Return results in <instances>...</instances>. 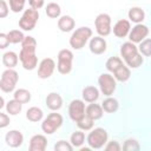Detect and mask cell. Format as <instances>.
<instances>
[{
    "label": "cell",
    "mask_w": 151,
    "mask_h": 151,
    "mask_svg": "<svg viewBox=\"0 0 151 151\" xmlns=\"http://www.w3.org/2000/svg\"><path fill=\"white\" fill-rule=\"evenodd\" d=\"M92 29L87 26H83L73 31V33L70 37V46L73 50H81L87 41L92 38Z\"/></svg>",
    "instance_id": "1"
},
{
    "label": "cell",
    "mask_w": 151,
    "mask_h": 151,
    "mask_svg": "<svg viewBox=\"0 0 151 151\" xmlns=\"http://www.w3.org/2000/svg\"><path fill=\"white\" fill-rule=\"evenodd\" d=\"M109 139L107 131L103 127H96L91 129V132L86 137V142L90 146V149H101Z\"/></svg>",
    "instance_id": "2"
},
{
    "label": "cell",
    "mask_w": 151,
    "mask_h": 151,
    "mask_svg": "<svg viewBox=\"0 0 151 151\" xmlns=\"http://www.w3.org/2000/svg\"><path fill=\"white\" fill-rule=\"evenodd\" d=\"M19 80V74L14 68H6L0 79V90L5 93H9L15 90L17 83Z\"/></svg>",
    "instance_id": "3"
},
{
    "label": "cell",
    "mask_w": 151,
    "mask_h": 151,
    "mask_svg": "<svg viewBox=\"0 0 151 151\" xmlns=\"http://www.w3.org/2000/svg\"><path fill=\"white\" fill-rule=\"evenodd\" d=\"M72 63H73V53L71 50L63 48L58 53V63L57 70L60 74H68L72 71Z\"/></svg>",
    "instance_id": "4"
},
{
    "label": "cell",
    "mask_w": 151,
    "mask_h": 151,
    "mask_svg": "<svg viewBox=\"0 0 151 151\" xmlns=\"http://www.w3.org/2000/svg\"><path fill=\"white\" fill-rule=\"evenodd\" d=\"M64 123V118L60 113L52 112L50 113L41 123V130L46 134H53Z\"/></svg>",
    "instance_id": "5"
},
{
    "label": "cell",
    "mask_w": 151,
    "mask_h": 151,
    "mask_svg": "<svg viewBox=\"0 0 151 151\" xmlns=\"http://www.w3.org/2000/svg\"><path fill=\"white\" fill-rule=\"evenodd\" d=\"M35 50L37 48L21 47L19 52V60L22 67L27 71H32L38 66V57L35 54Z\"/></svg>",
    "instance_id": "6"
},
{
    "label": "cell",
    "mask_w": 151,
    "mask_h": 151,
    "mask_svg": "<svg viewBox=\"0 0 151 151\" xmlns=\"http://www.w3.org/2000/svg\"><path fill=\"white\" fill-rule=\"evenodd\" d=\"M38 19H39V12L37 9H33L29 7L28 9H25L21 18L19 19V27L22 31L29 32V31L35 28Z\"/></svg>",
    "instance_id": "7"
},
{
    "label": "cell",
    "mask_w": 151,
    "mask_h": 151,
    "mask_svg": "<svg viewBox=\"0 0 151 151\" xmlns=\"http://www.w3.org/2000/svg\"><path fill=\"white\" fill-rule=\"evenodd\" d=\"M98 85L100 92L106 97L112 96L117 88V81L114 77L110 73H101L98 77Z\"/></svg>",
    "instance_id": "8"
},
{
    "label": "cell",
    "mask_w": 151,
    "mask_h": 151,
    "mask_svg": "<svg viewBox=\"0 0 151 151\" xmlns=\"http://www.w3.org/2000/svg\"><path fill=\"white\" fill-rule=\"evenodd\" d=\"M94 27L97 33L100 37H107L111 34L112 32V27H111V17L107 13H100L97 15V18L94 19Z\"/></svg>",
    "instance_id": "9"
},
{
    "label": "cell",
    "mask_w": 151,
    "mask_h": 151,
    "mask_svg": "<svg viewBox=\"0 0 151 151\" xmlns=\"http://www.w3.org/2000/svg\"><path fill=\"white\" fill-rule=\"evenodd\" d=\"M129 41L133 44H139L142 40L147 38L149 35V27L144 24H136L129 32Z\"/></svg>",
    "instance_id": "10"
},
{
    "label": "cell",
    "mask_w": 151,
    "mask_h": 151,
    "mask_svg": "<svg viewBox=\"0 0 151 151\" xmlns=\"http://www.w3.org/2000/svg\"><path fill=\"white\" fill-rule=\"evenodd\" d=\"M85 101L83 99H73L68 105V116L76 123L85 116Z\"/></svg>",
    "instance_id": "11"
},
{
    "label": "cell",
    "mask_w": 151,
    "mask_h": 151,
    "mask_svg": "<svg viewBox=\"0 0 151 151\" xmlns=\"http://www.w3.org/2000/svg\"><path fill=\"white\" fill-rule=\"evenodd\" d=\"M55 67H57L55 61L52 58H45V59H42L39 63V66H38V77L40 79H47V78H50L53 74Z\"/></svg>",
    "instance_id": "12"
},
{
    "label": "cell",
    "mask_w": 151,
    "mask_h": 151,
    "mask_svg": "<svg viewBox=\"0 0 151 151\" xmlns=\"http://www.w3.org/2000/svg\"><path fill=\"white\" fill-rule=\"evenodd\" d=\"M88 47H90L91 53H93V54H96V55H100V54H103V53L106 52L107 44H106V40H105L103 37L97 35V37L90 39Z\"/></svg>",
    "instance_id": "13"
},
{
    "label": "cell",
    "mask_w": 151,
    "mask_h": 151,
    "mask_svg": "<svg viewBox=\"0 0 151 151\" xmlns=\"http://www.w3.org/2000/svg\"><path fill=\"white\" fill-rule=\"evenodd\" d=\"M5 142L9 147H19L24 143V136L18 130H11L6 133Z\"/></svg>",
    "instance_id": "14"
},
{
    "label": "cell",
    "mask_w": 151,
    "mask_h": 151,
    "mask_svg": "<svg viewBox=\"0 0 151 151\" xmlns=\"http://www.w3.org/2000/svg\"><path fill=\"white\" fill-rule=\"evenodd\" d=\"M130 29H131V22H130L129 20H126V19H120V20H118V21L114 24L113 28H112L113 34H114L117 38H125V37L129 34Z\"/></svg>",
    "instance_id": "15"
},
{
    "label": "cell",
    "mask_w": 151,
    "mask_h": 151,
    "mask_svg": "<svg viewBox=\"0 0 151 151\" xmlns=\"http://www.w3.org/2000/svg\"><path fill=\"white\" fill-rule=\"evenodd\" d=\"M47 147V138L44 134H34L29 139V151H45Z\"/></svg>",
    "instance_id": "16"
},
{
    "label": "cell",
    "mask_w": 151,
    "mask_h": 151,
    "mask_svg": "<svg viewBox=\"0 0 151 151\" xmlns=\"http://www.w3.org/2000/svg\"><path fill=\"white\" fill-rule=\"evenodd\" d=\"M45 103L51 111H58L63 106V97L58 92H51L47 94Z\"/></svg>",
    "instance_id": "17"
},
{
    "label": "cell",
    "mask_w": 151,
    "mask_h": 151,
    "mask_svg": "<svg viewBox=\"0 0 151 151\" xmlns=\"http://www.w3.org/2000/svg\"><path fill=\"white\" fill-rule=\"evenodd\" d=\"M85 114L87 117H90L92 120H98V119H100L103 117L104 110H103L101 105L96 104V101H94V103H90L85 107Z\"/></svg>",
    "instance_id": "18"
},
{
    "label": "cell",
    "mask_w": 151,
    "mask_h": 151,
    "mask_svg": "<svg viewBox=\"0 0 151 151\" xmlns=\"http://www.w3.org/2000/svg\"><path fill=\"white\" fill-rule=\"evenodd\" d=\"M74 26H76V21H74V19L72 17H70V15H60L58 18V28L61 32H65V33L71 32V31H73Z\"/></svg>",
    "instance_id": "19"
},
{
    "label": "cell",
    "mask_w": 151,
    "mask_h": 151,
    "mask_svg": "<svg viewBox=\"0 0 151 151\" xmlns=\"http://www.w3.org/2000/svg\"><path fill=\"white\" fill-rule=\"evenodd\" d=\"M83 100L86 103H94L99 98V90L96 86H86L81 91Z\"/></svg>",
    "instance_id": "20"
},
{
    "label": "cell",
    "mask_w": 151,
    "mask_h": 151,
    "mask_svg": "<svg viewBox=\"0 0 151 151\" xmlns=\"http://www.w3.org/2000/svg\"><path fill=\"white\" fill-rule=\"evenodd\" d=\"M129 21H132L134 24H142L145 19V12L140 7H131L127 12Z\"/></svg>",
    "instance_id": "21"
},
{
    "label": "cell",
    "mask_w": 151,
    "mask_h": 151,
    "mask_svg": "<svg viewBox=\"0 0 151 151\" xmlns=\"http://www.w3.org/2000/svg\"><path fill=\"white\" fill-rule=\"evenodd\" d=\"M19 63V55L13 51H7L2 55V64L6 68H14Z\"/></svg>",
    "instance_id": "22"
},
{
    "label": "cell",
    "mask_w": 151,
    "mask_h": 151,
    "mask_svg": "<svg viewBox=\"0 0 151 151\" xmlns=\"http://www.w3.org/2000/svg\"><path fill=\"white\" fill-rule=\"evenodd\" d=\"M113 77L116 79V81H120V83H126L130 77H131V70L126 66V65H122L119 66L114 72H113Z\"/></svg>",
    "instance_id": "23"
},
{
    "label": "cell",
    "mask_w": 151,
    "mask_h": 151,
    "mask_svg": "<svg viewBox=\"0 0 151 151\" xmlns=\"http://www.w3.org/2000/svg\"><path fill=\"white\" fill-rule=\"evenodd\" d=\"M101 107H103L104 112H106V113H114L119 109V101L116 98L110 96V97H107L106 99L103 100Z\"/></svg>",
    "instance_id": "24"
},
{
    "label": "cell",
    "mask_w": 151,
    "mask_h": 151,
    "mask_svg": "<svg viewBox=\"0 0 151 151\" xmlns=\"http://www.w3.org/2000/svg\"><path fill=\"white\" fill-rule=\"evenodd\" d=\"M119 52H120V57L123 59H126V58L131 57L132 54L137 53L138 52V48H137L136 44H133L131 41H126V42H124L120 46V51Z\"/></svg>",
    "instance_id": "25"
},
{
    "label": "cell",
    "mask_w": 151,
    "mask_h": 151,
    "mask_svg": "<svg viewBox=\"0 0 151 151\" xmlns=\"http://www.w3.org/2000/svg\"><path fill=\"white\" fill-rule=\"evenodd\" d=\"M26 118L29 120V122H33V123H37V122H40L42 118H44V112L40 107L38 106H32L29 107L27 111H26Z\"/></svg>",
    "instance_id": "26"
},
{
    "label": "cell",
    "mask_w": 151,
    "mask_h": 151,
    "mask_svg": "<svg viewBox=\"0 0 151 151\" xmlns=\"http://www.w3.org/2000/svg\"><path fill=\"white\" fill-rule=\"evenodd\" d=\"M124 61H125V64L127 65L129 68H138L139 66L143 65V63H144V57H143L139 52H137V53L132 54L131 57L124 59Z\"/></svg>",
    "instance_id": "27"
},
{
    "label": "cell",
    "mask_w": 151,
    "mask_h": 151,
    "mask_svg": "<svg viewBox=\"0 0 151 151\" xmlns=\"http://www.w3.org/2000/svg\"><path fill=\"white\" fill-rule=\"evenodd\" d=\"M5 107H6V112L9 114V116H17L21 112L22 110V104L18 100H15L14 98L8 100L6 104H5Z\"/></svg>",
    "instance_id": "28"
},
{
    "label": "cell",
    "mask_w": 151,
    "mask_h": 151,
    "mask_svg": "<svg viewBox=\"0 0 151 151\" xmlns=\"http://www.w3.org/2000/svg\"><path fill=\"white\" fill-rule=\"evenodd\" d=\"M45 13L51 19H58L61 14V8L57 2H50L45 8Z\"/></svg>",
    "instance_id": "29"
},
{
    "label": "cell",
    "mask_w": 151,
    "mask_h": 151,
    "mask_svg": "<svg viewBox=\"0 0 151 151\" xmlns=\"http://www.w3.org/2000/svg\"><path fill=\"white\" fill-rule=\"evenodd\" d=\"M14 99L20 101L21 104H26L31 100V92L26 88H18L14 91V94H13Z\"/></svg>",
    "instance_id": "30"
},
{
    "label": "cell",
    "mask_w": 151,
    "mask_h": 151,
    "mask_svg": "<svg viewBox=\"0 0 151 151\" xmlns=\"http://www.w3.org/2000/svg\"><path fill=\"white\" fill-rule=\"evenodd\" d=\"M70 143L73 147H81L85 143V133L83 131H76L70 137Z\"/></svg>",
    "instance_id": "31"
},
{
    "label": "cell",
    "mask_w": 151,
    "mask_h": 151,
    "mask_svg": "<svg viewBox=\"0 0 151 151\" xmlns=\"http://www.w3.org/2000/svg\"><path fill=\"white\" fill-rule=\"evenodd\" d=\"M124 63H123V60H122V58H119V57H110L107 60H106V63H105V67H106V70L109 71V72H111V73H113L119 66H122Z\"/></svg>",
    "instance_id": "32"
},
{
    "label": "cell",
    "mask_w": 151,
    "mask_h": 151,
    "mask_svg": "<svg viewBox=\"0 0 151 151\" xmlns=\"http://www.w3.org/2000/svg\"><path fill=\"white\" fill-rule=\"evenodd\" d=\"M7 34V38H8V41L9 44H19L22 41V39L25 38L24 35V32L21 29H11Z\"/></svg>",
    "instance_id": "33"
},
{
    "label": "cell",
    "mask_w": 151,
    "mask_h": 151,
    "mask_svg": "<svg viewBox=\"0 0 151 151\" xmlns=\"http://www.w3.org/2000/svg\"><path fill=\"white\" fill-rule=\"evenodd\" d=\"M138 52L143 57H150L151 55V40L149 38H145L139 42V46L137 47Z\"/></svg>",
    "instance_id": "34"
},
{
    "label": "cell",
    "mask_w": 151,
    "mask_h": 151,
    "mask_svg": "<svg viewBox=\"0 0 151 151\" xmlns=\"http://www.w3.org/2000/svg\"><path fill=\"white\" fill-rule=\"evenodd\" d=\"M77 123V126L81 130V131H90L92 127H93V124H94V120H92L90 117H87L86 114L84 117H81Z\"/></svg>",
    "instance_id": "35"
},
{
    "label": "cell",
    "mask_w": 151,
    "mask_h": 151,
    "mask_svg": "<svg viewBox=\"0 0 151 151\" xmlns=\"http://www.w3.org/2000/svg\"><path fill=\"white\" fill-rule=\"evenodd\" d=\"M123 150H125V151H138V150H140V145H139L138 140H136L133 138H129L124 142Z\"/></svg>",
    "instance_id": "36"
},
{
    "label": "cell",
    "mask_w": 151,
    "mask_h": 151,
    "mask_svg": "<svg viewBox=\"0 0 151 151\" xmlns=\"http://www.w3.org/2000/svg\"><path fill=\"white\" fill-rule=\"evenodd\" d=\"M25 4H26V0H9L8 1V7L12 12L19 13L24 9Z\"/></svg>",
    "instance_id": "37"
},
{
    "label": "cell",
    "mask_w": 151,
    "mask_h": 151,
    "mask_svg": "<svg viewBox=\"0 0 151 151\" xmlns=\"http://www.w3.org/2000/svg\"><path fill=\"white\" fill-rule=\"evenodd\" d=\"M54 150H55V151H72V150H73V146L71 145L70 142L59 140V142L54 145Z\"/></svg>",
    "instance_id": "38"
},
{
    "label": "cell",
    "mask_w": 151,
    "mask_h": 151,
    "mask_svg": "<svg viewBox=\"0 0 151 151\" xmlns=\"http://www.w3.org/2000/svg\"><path fill=\"white\" fill-rule=\"evenodd\" d=\"M20 44H21V47H27V48H37V40H35L33 37H31V35L25 37Z\"/></svg>",
    "instance_id": "39"
},
{
    "label": "cell",
    "mask_w": 151,
    "mask_h": 151,
    "mask_svg": "<svg viewBox=\"0 0 151 151\" xmlns=\"http://www.w3.org/2000/svg\"><path fill=\"white\" fill-rule=\"evenodd\" d=\"M105 150L107 151H120L122 150V145L117 142V140H111V142H106V144L104 145Z\"/></svg>",
    "instance_id": "40"
},
{
    "label": "cell",
    "mask_w": 151,
    "mask_h": 151,
    "mask_svg": "<svg viewBox=\"0 0 151 151\" xmlns=\"http://www.w3.org/2000/svg\"><path fill=\"white\" fill-rule=\"evenodd\" d=\"M9 13V7L8 4L5 0H0V19L6 18Z\"/></svg>",
    "instance_id": "41"
},
{
    "label": "cell",
    "mask_w": 151,
    "mask_h": 151,
    "mask_svg": "<svg viewBox=\"0 0 151 151\" xmlns=\"http://www.w3.org/2000/svg\"><path fill=\"white\" fill-rule=\"evenodd\" d=\"M11 123V119H9V116L6 114V113H2L0 112V129H5Z\"/></svg>",
    "instance_id": "42"
},
{
    "label": "cell",
    "mask_w": 151,
    "mask_h": 151,
    "mask_svg": "<svg viewBox=\"0 0 151 151\" xmlns=\"http://www.w3.org/2000/svg\"><path fill=\"white\" fill-rule=\"evenodd\" d=\"M28 4H29V7L33 8V9H40L41 7H44V4L45 1L44 0H28Z\"/></svg>",
    "instance_id": "43"
},
{
    "label": "cell",
    "mask_w": 151,
    "mask_h": 151,
    "mask_svg": "<svg viewBox=\"0 0 151 151\" xmlns=\"http://www.w3.org/2000/svg\"><path fill=\"white\" fill-rule=\"evenodd\" d=\"M9 41L7 38L6 33H0V50H5L6 47H8Z\"/></svg>",
    "instance_id": "44"
},
{
    "label": "cell",
    "mask_w": 151,
    "mask_h": 151,
    "mask_svg": "<svg viewBox=\"0 0 151 151\" xmlns=\"http://www.w3.org/2000/svg\"><path fill=\"white\" fill-rule=\"evenodd\" d=\"M5 104H6V103H5V99L0 96V110H1L2 107H5Z\"/></svg>",
    "instance_id": "45"
}]
</instances>
